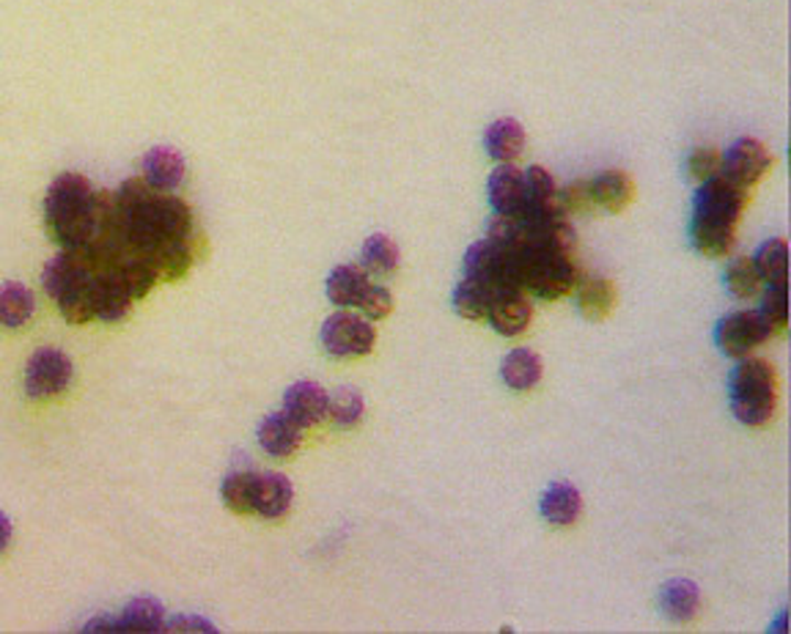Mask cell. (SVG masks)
<instances>
[{
  "label": "cell",
  "mask_w": 791,
  "mask_h": 634,
  "mask_svg": "<svg viewBox=\"0 0 791 634\" xmlns=\"http://www.w3.org/2000/svg\"><path fill=\"white\" fill-rule=\"evenodd\" d=\"M748 204V190L734 184L723 173L701 182L695 193L693 223H690V243L698 254L720 258L734 248L737 223Z\"/></svg>",
  "instance_id": "obj_1"
},
{
  "label": "cell",
  "mask_w": 791,
  "mask_h": 634,
  "mask_svg": "<svg viewBox=\"0 0 791 634\" xmlns=\"http://www.w3.org/2000/svg\"><path fill=\"white\" fill-rule=\"evenodd\" d=\"M44 226L55 245L83 250L97 232L94 187L83 173H61L44 195Z\"/></svg>",
  "instance_id": "obj_2"
},
{
  "label": "cell",
  "mask_w": 791,
  "mask_h": 634,
  "mask_svg": "<svg viewBox=\"0 0 791 634\" xmlns=\"http://www.w3.org/2000/svg\"><path fill=\"white\" fill-rule=\"evenodd\" d=\"M728 398L739 423L767 426L778 404L776 368L761 357H742L728 379Z\"/></svg>",
  "instance_id": "obj_3"
},
{
  "label": "cell",
  "mask_w": 791,
  "mask_h": 634,
  "mask_svg": "<svg viewBox=\"0 0 791 634\" xmlns=\"http://www.w3.org/2000/svg\"><path fill=\"white\" fill-rule=\"evenodd\" d=\"M322 344L333 357H363L377 344V333L368 319L335 313L322 324Z\"/></svg>",
  "instance_id": "obj_4"
},
{
  "label": "cell",
  "mask_w": 791,
  "mask_h": 634,
  "mask_svg": "<svg viewBox=\"0 0 791 634\" xmlns=\"http://www.w3.org/2000/svg\"><path fill=\"white\" fill-rule=\"evenodd\" d=\"M72 361L61 350H39L25 366V393L31 398H53L72 385Z\"/></svg>",
  "instance_id": "obj_5"
},
{
  "label": "cell",
  "mask_w": 791,
  "mask_h": 634,
  "mask_svg": "<svg viewBox=\"0 0 791 634\" xmlns=\"http://www.w3.org/2000/svg\"><path fill=\"white\" fill-rule=\"evenodd\" d=\"M765 319L759 311H737L731 316L720 319L715 330V341L726 355L731 357H748L750 352L759 350L767 339H770Z\"/></svg>",
  "instance_id": "obj_6"
},
{
  "label": "cell",
  "mask_w": 791,
  "mask_h": 634,
  "mask_svg": "<svg viewBox=\"0 0 791 634\" xmlns=\"http://www.w3.org/2000/svg\"><path fill=\"white\" fill-rule=\"evenodd\" d=\"M770 165H772L770 151H767L765 143H759V140L753 138L737 140L726 154H720L723 176L731 179L734 184H739V187L745 190H748L750 184L759 182V179L770 171Z\"/></svg>",
  "instance_id": "obj_7"
},
{
  "label": "cell",
  "mask_w": 791,
  "mask_h": 634,
  "mask_svg": "<svg viewBox=\"0 0 791 634\" xmlns=\"http://www.w3.org/2000/svg\"><path fill=\"white\" fill-rule=\"evenodd\" d=\"M132 294L119 278L116 269H97L94 272V313L99 322H125L132 311Z\"/></svg>",
  "instance_id": "obj_8"
},
{
  "label": "cell",
  "mask_w": 791,
  "mask_h": 634,
  "mask_svg": "<svg viewBox=\"0 0 791 634\" xmlns=\"http://www.w3.org/2000/svg\"><path fill=\"white\" fill-rule=\"evenodd\" d=\"M280 412L295 420L300 429H311L328 418V393L317 382H297L286 390Z\"/></svg>",
  "instance_id": "obj_9"
},
{
  "label": "cell",
  "mask_w": 791,
  "mask_h": 634,
  "mask_svg": "<svg viewBox=\"0 0 791 634\" xmlns=\"http://www.w3.org/2000/svg\"><path fill=\"white\" fill-rule=\"evenodd\" d=\"M88 275H94V269L92 264H88V258L83 256V250H61L58 256L44 264L42 286L44 291H47V297L58 300L72 286L86 280Z\"/></svg>",
  "instance_id": "obj_10"
},
{
  "label": "cell",
  "mask_w": 791,
  "mask_h": 634,
  "mask_svg": "<svg viewBox=\"0 0 791 634\" xmlns=\"http://www.w3.org/2000/svg\"><path fill=\"white\" fill-rule=\"evenodd\" d=\"M490 201L492 206H495V215L523 217L527 209L525 173L503 162V165L498 168V171H492L490 176Z\"/></svg>",
  "instance_id": "obj_11"
},
{
  "label": "cell",
  "mask_w": 791,
  "mask_h": 634,
  "mask_svg": "<svg viewBox=\"0 0 791 634\" xmlns=\"http://www.w3.org/2000/svg\"><path fill=\"white\" fill-rule=\"evenodd\" d=\"M487 319H490V324L498 333L506 335V339H514V335L525 333L527 324H531L533 305L527 302L525 291H509V294H498L495 300L490 302Z\"/></svg>",
  "instance_id": "obj_12"
},
{
  "label": "cell",
  "mask_w": 791,
  "mask_h": 634,
  "mask_svg": "<svg viewBox=\"0 0 791 634\" xmlns=\"http://www.w3.org/2000/svg\"><path fill=\"white\" fill-rule=\"evenodd\" d=\"M525 193L527 209L523 217H566L564 204H560V190L555 187L553 176L542 165H533L525 171Z\"/></svg>",
  "instance_id": "obj_13"
},
{
  "label": "cell",
  "mask_w": 791,
  "mask_h": 634,
  "mask_svg": "<svg viewBox=\"0 0 791 634\" xmlns=\"http://www.w3.org/2000/svg\"><path fill=\"white\" fill-rule=\"evenodd\" d=\"M184 157L177 149L168 146H157V149L146 151L143 157V179L160 193H171L182 184L184 179Z\"/></svg>",
  "instance_id": "obj_14"
},
{
  "label": "cell",
  "mask_w": 791,
  "mask_h": 634,
  "mask_svg": "<svg viewBox=\"0 0 791 634\" xmlns=\"http://www.w3.org/2000/svg\"><path fill=\"white\" fill-rule=\"evenodd\" d=\"M302 429L284 412H272L259 426V445L272 459H289L300 448Z\"/></svg>",
  "instance_id": "obj_15"
},
{
  "label": "cell",
  "mask_w": 791,
  "mask_h": 634,
  "mask_svg": "<svg viewBox=\"0 0 791 634\" xmlns=\"http://www.w3.org/2000/svg\"><path fill=\"white\" fill-rule=\"evenodd\" d=\"M291 497H295V490H291V481L286 475L259 473L254 514L264 516V519H280L291 508Z\"/></svg>",
  "instance_id": "obj_16"
},
{
  "label": "cell",
  "mask_w": 791,
  "mask_h": 634,
  "mask_svg": "<svg viewBox=\"0 0 791 634\" xmlns=\"http://www.w3.org/2000/svg\"><path fill=\"white\" fill-rule=\"evenodd\" d=\"M588 190H591L594 204H599L608 212H621L635 195V184H632V179L624 171H602L599 176L591 179Z\"/></svg>",
  "instance_id": "obj_17"
},
{
  "label": "cell",
  "mask_w": 791,
  "mask_h": 634,
  "mask_svg": "<svg viewBox=\"0 0 791 634\" xmlns=\"http://www.w3.org/2000/svg\"><path fill=\"white\" fill-rule=\"evenodd\" d=\"M368 272L363 267H350V264H341L330 272L328 278V297L333 305L339 308H357L363 291L368 289Z\"/></svg>",
  "instance_id": "obj_18"
},
{
  "label": "cell",
  "mask_w": 791,
  "mask_h": 634,
  "mask_svg": "<svg viewBox=\"0 0 791 634\" xmlns=\"http://www.w3.org/2000/svg\"><path fill=\"white\" fill-rule=\"evenodd\" d=\"M660 608L671 621H693L701 608V591L690 580H671L660 591Z\"/></svg>",
  "instance_id": "obj_19"
},
{
  "label": "cell",
  "mask_w": 791,
  "mask_h": 634,
  "mask_svg": "<svg viewBox=\"0 0 791 634\" xmlns=\"http://www.w3.org/2000/svg\"><path fill=\"white\" fill-rule=\"evenodd\" d=\"M33 311H36V300H33V291L28 286L14 283H0V324L3 327H22V324L31 322Z\"/></svg>",
  "instance_id": "obj_20"
},
{
  "label": "cell",
  "mask_w": 791,
  "mask_h": 634,
  "mask_svg": "<svg viewBox=\"0 0 791 634\" xmlns=\"http://www.w3.org/2000/svg\"><path fill=\"white\" fill-rule=\"evenodd\" d=\"M484 143H487V151H490L492 160L512 162L523 154L525 129L520 127L514 119H501L487 129Z\"/></svg>",
  "instance_id": "obj_21"
},
{
  "label": "cell",
  "mask_w": 791,
  "mask_h": 634,
  "mask_svg": "<svg viewBox=\"0 0 791 634\" xmlns=\"http://www.w3.org/2000/svg\"><path fill=\"white\" fill-rule=\"evenodd\" d=\"M582 511L580 492L571 484H555L544 492L542 516L553 525H575Z\"/></svg>",
  "instance_id": "obj_22"
},
{
  "label": "cell",
  "mask_w": 791,
  "mask_h": 634,
  "mask_svg": "<svg viewBox=\"0 0 791 634\" xmlns=\"http://www.w3.org/2000/svg\"><path fill=\"white\" fill-rule=\"evenodd\" d=\"M501 377L512 390H533L542 379V357L531 350L509 352L501 366Z\"/></svg>",
  "instance_id": "obj_23"
},
{
  "label": "cell",
  "mask_w": 791,
  "mask_h": 634,
  "mask_svg": "<svg viewBox=\"0 0 791 634\" xmlns=\"http://www.w3.org/2000/svg\"><path fill=\"white\" fill-rule=\"evenodd\" d=\"M110 269H116V272H119V278L125 280V286L130 289L132 300H143V297L149 294L157 283H160L154 264H151L143 254H132V250L130 254L121 256V261Z\"/></svg>",
  "instance_id": "obj_24"
},
{
  "label": "cell",
  "mask_w": 791,
  "mask_h": 634,
  "mask_svg": "<svg viewBox=\"0 0 791 634\" xmlns=\"http://www.w3.org/2000/svg\"><path fill=\"white\" fill-rule=\"evenodd\" d=\"M616 305V286L608 278H582L577 286V308L588 319H605Z\"/></svg>",
  "instance_id": "obj_25"
},
{
  "label": "cell",
  "mask_w": 791,
  "mask_h": 634,
  "mask_svg": "<svg viewBox=\"0 0 791 634\" xmlns=\"http://www.w3.org/2000/svg\"><path fill=\"white\" fill-rule=\"evenodd\" d=\"M162 630H165V610L154 599H135V602L127 604L125 613L119 615V634H151Z\"/></svg>",
  "instance_id": "obj_26"
},
{
  "label": "cell",
  "mask_w": 791,
  "mask_h": 634,
  "mask_svg": "<svg viewBox=\"0 0 791 634\" xmlns=\"http://www.w3.org/2000/svg\"><path fill=\"white\" fill-rule=\"evenodd\" d=\"M256 481H259V473H250V470H237V473H228L226 481L221 486V495L226 508H232L234 514H254L256 506Z\"/></svg>",
  "instance_id": "obj_27"
},
{
  "label": "cell",
  "mask_w": 791,
  "mask_h": 634,
  "mask_svg": "<svg viewBox=\"0 0 791 634\" xmlns=\"http://www.w3.org/2000/svg\"><path fill=\"white\" fill-rule=\"evenodd\" d=\"M55 302H58L61 316L70 324H88L92 319H97V313H94V275H88L86 280L72 286V289Z\"/></svg>",
  "instance_id": "obj_28"
},
{
  "label": "cell",
  "mask_w": 791,
  "mask_h": 634,
  "mask_svg": "<svg viewBox=\"0 0 791 634\" xmlns=\"http://www.w3.org/2000/svg\"><path fill=\"white\" fill-rule=\"evenodd\" d=\"M490 289H487L484 283H479L475 278H468V275H464V280L457 286V291H453V308H457L459 316L470 319V322H481V319L487 316V311H490Z\"/></svg>",
  "instance_id": "obj_29"
},
{
  "label": "cell",
  "mask_w": 791,
  "mask_h": 634,
  "mask_svg": "<svg viewBox=\"0 0 791 634\" xmlns=\"http://www.w3.org/2000/svg\"><path fill=\"white\" fill-rule=\"evenodd\" d=\"M756 269H759L761 283H787V267H789V248L783 239H770L761 245L759 254L753 256Z\"/></svg>",
  "instance_id": "obj_30"
},
{
  "label": "cell",
  "mask_w": 791,
  "mask_h": 634,
  "mask_svg": "<svg viewBox=\"0 0 791 634\" xmlns=\"http://www.w3.org/2000/svg\"><path fill=\"white\" fill-rule=\"evenodd\" d=\"M398 267V248L385 234H374L363 245V269L368 275H391Z\"/></svg>",
  "instance_id": "obj_31"
},
{
  "label": "cell",
  "mask_w": 791,
  "mask_h": 634,
  "mask_svg": "<svg viewBox=\"0 0 791 634\" xmlns=\"http://www.w3.org/2000/svg\"><path fill=\"white\" fill-rule=\"evenodd\" d=\"M363 409H366L363 396L357 390H352V387H339L333 396H328V415L341 426V429L355 426L357 420L363 418Z\"/></svg>",
  "instance_id": "obj_32"
},
{
  "label": "cell",
  "mask_w": 791,
  "mask_h": 634,
  "mask_svg": "<svg viewBox=\"0 0 791 634\" xmlns=\"http://www.w3.org/2000/svg\"><path fill=\"white\" fill-rule=\"evenodd\" d=\"M761 319H765L770 333H783L789 324V291L787 283H770L767 286L765 302L759 308Z\"/></svg>",
  "instance_id": "obj_33"
},
{
  "label": "cell",
  "mask_w": 791,
  "mask_h": 634,
  "mask_svg": "<svg viewBox=\"0 0 791 634\" xmlns=\"http://www.w3.org/2000/svg\"><path fill=\"white\" fill-rule=\"evenodd\" d=\"M726 286L731 289L734 297H739V300L753 297L761 286L759 269H756L753 258H734V261L726 267Z\"/></svg>",
  "instance_id": "obj_34"
},
{
  "label": "cell",
  "mask_w": 791,
  "mask_h": 634,
  "mask_svg": "<svg viewBox=\"0 0 791 634\" xmlns=\"http://www.w3.org/2000/svg\"><path fill=\"white\" fill-rule=\"evenodd\" d=\"M357 308L366 313V319H374V322H377V319H385L391 311H394V297H391V291L385 289V286L368 283V289L363 291Z\"/></svg>",
  "instance_id": "obj_35"
},
{
  "label": "cell",
  "mask_w": 791,
  "mask_h": 634,
  "mask_svg": "<svg viewBox=\"0 0 791 634\" xmlns=\"http://www.w3.org/2000/svg\"><path fill=\"white\" fill-rule=\"evenodd\" d=\"M687 171L695 182H706V179L720 173V151L715 149H693L687 157Z\"/></svg>",
  "instance_id": "obj_36"
},
{
  "label": "cell",
  "mask_w": 791,
  "mask_h": 634,
  "mask_svg": "<svg viewBox=\"0 0 791 634\" xmlns=\"http://www.w3.org/2000/svg\"><path fill=\"white\" fill-rule=\"evenodd\" d=\"M560 204H564L566 215H569V212H586L588 206L594 204L591 190H588V184H575V187L560 193Z\"/></svg>",
  "instance_id": "obj_37"
},
{
  "label": "cell",
  "mask_w": 791,
  "mask_h": 634,
  "mask_svg": "<svg viewBox=\"0 0 791 634\" xmlns=\"http://www.w3.org/2000/svg\"><path fill=\"white\" fill-rule=\"evenodd\" d=\"M168 632H215V626L206 624L204 619H195V615H179L177 621L165 626Z\"/></svg>",
  "instance_id": "obj_38"
},
{
  "label": "cell",
  "mask_w": 791,
  "mask_h": 634,
  "mask_svg": "<svg viewBox=\"0 0 791 634\" xmlns=\"http://www.w3.org/2000/svg\"><path fill=\"white\" fill-rule=\"evenodd\" d=\"M83 632H119V619H110V615H99V619L88 621L83 626Z\"/></svg>",
  "instance_id": "obj_39"
},
{
  "label": "cell",
  "mask_w": 791,
  "mask_h": 634,
  "mask_svg": "<svg viewBox=\"0 0 791 634\" xmlns=\"http://www.w3.org/2000/svg\"><path fill=\"white\" fill-rule=\"evenodd\" d=\"M11 544V522L9 516L0 514V552H6V547Z\"/></svg>",
  "instance_id": "obj_40"
}]
</instances>
